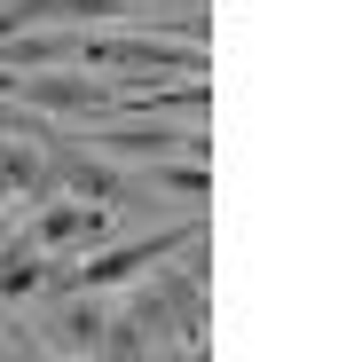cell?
<instances>
[{
	"label": "cell",
	"mask_w": 362,
	"mask_h": 362,
	"mask_svg": "<svg viewBox=\"0 0 362 362\" xmlns=\"http://www.w3.org/2000/svg\"><path fill=\"white\" fill-rule=\"evenodd\" d=\"M0 95H16L24 110H40V118H103V110H118V95L103 87V79H87V71H0Z\"/></svg>",
	"instance_id": "cell-1"
},
{
	"label": "cell",
	"mask_w": 362,
	"mask_h": 362,
	"mask_svg": "<svg viewBox=\"0 0 362 362\" xmlns=\"http://www.w3.org/2000/svg\"><path fill=\"white\" fill-rule=\"evenodd\" d=\"M79 64H127V79H173V71H205V47L134 32V40H79Z\"/></svg>",
	"instance_id": "cell-2"
},
{
	"label": "cell",
	"mask_w": 362,
	"mask_h": 362,
	"mask_svg": "<svg viewBox=\"0 0 362 362\" xmlns=\"http://www.w3.org/2000/svg\"><path fill=\"white\" fill-rule=\"evenodd\" d=\"M95 142L103 150H118V158H150V165H165V158H213V134H189V127H165V118L150 110V118H95Z\"/></svg>",
	"instance_id": "cell-3"
},
{
	"label": "cell",
	"mask_w": 362,
	"mask_h": 362,
	"mask_svg": "<svg viewBox=\"0 0 362 362\" xmlns=\"http://www.w3.org/2000/svg\"><path fill=\"white\" fill-rule=\"evenodd\" d=\"M197 236H205V228L189 221V228H165V236H142V245H118V252L87 260V268H79L71 284H87V291H103V284H134V276H150V268H158L165 252H181V245H197Z\"/></svg>",
	"instance_id": "cell-4"
},
{
	"label": "cell",
	"mask_w": 362,
	"mask_h": 362,
	"mask_svg": "<svg viewBox=\"0 0 362 362\" xmlns=\"http://www.w3.org/2000/svg\"><path fill=\"white\" fill-rule=\"evenodd\" d=\"M79 24H64V32H8L0 40V71H55V64H79Z\"/></svg>",
	"instance_id": "cell-5"
},
{
	"label": "cell",
	"mask_w": 362,
	"mask_h": 362,
	"mask_svg": "<svg viewBox=\"0 0 362 362\" xmlns=\"http://www.w3.org/2000/svg\"><path fill=\"white\" fill-rule=\"evenodd\" d=\"M32 252H64V245H103V205H87V197H71V205H47L40 221H32V236H24Z\"/></svg>",
	"instance_id": "cell-6"
},
{
	"label": "cell",
	"mask_w": 362,
	"mask_h": 362,
	"mask_svg": "<svg viewBox=\"0 0 362 362\" xmlns=\"http://www.w3.org/2000/svg\"><path fill=\"white\" fill-rule=\"evenodd\" d=\"M0 189H8V197H16V189H24V197H47V189H55V173H47V142H32V134L8 142V134H0Z\"/></svg>",
	"instance_id": "cell-7"
},
{
	"label": "cell",
	"mask_w": 362,
	"mask_h": 362,
	"mask_svg": "<svg viewBox=\"0 0 362 362\" xmlns=\"http://www.w3.org/2000/svg\"><path fill=\"white\" fill-rule=\"evenodd\" d=\"M40 284H47V260L32 245H8V260H0V299H32Z\"/></svg>",
	"instance_id": "cell-8"
},
{
	"label": "cell",
	"mask_w": 362,
	"mask_h": 362,
	"mask_svg": "<svg viewBox=\"0 0 362 362\" xmlns=\"http://www.w3.org/2000/svg\"><path fill=\"white\" fill-rule=\"evenodd\" d=\"M118 8H134V0H40V24H95Z\"/></svg>",
	"instance_id": "cell-9"
},
{
	"label": "cell",
	"mask_w": 362,
	"mask_h": 362,
	"mask_svg": "<svg viewBox=\"0 0 362 362\" xmlns=\"http://www.w3.org/2000/svg\"><path fill=\"white\" fill-rule=\"evenodd\" d=\"M64 346H71V354H95V346H103V315H95V308H71V315H64Z\"/></svg>",
	"instance_id": "cell-10"
},
{
	"label": "cell",
	"mask_w": 362,
	"mask_h": 362,
	"mask_svg": "<svg viewBox=\"0 0 362 362\" xmlns=\"http://www.w3.org/2000/svg\"><path fill=\"white\" fill-rule=\"evenodd\" d=\"M158 181H165L173 197H205V165H197V158H189V165H165Z\"/></svg>",
	"instance_id": "cell-11"
}]
</instances>
